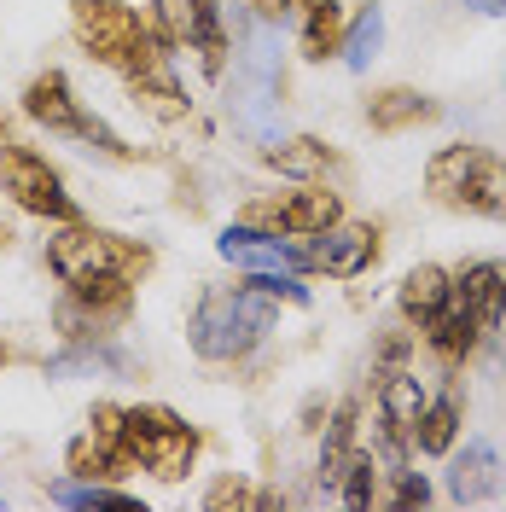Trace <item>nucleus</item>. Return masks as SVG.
I'll return each mask as SVG.
<instances>
[{
    "label": "nucleus",
    "mask_w": 506,
    "mask_h": 512,
    "mask_svg": "<svg viewBox=\"0 0 506 512\" xmlns=\"http://www.w3.org/2000/svg\"><path fill=\"white\" fill-rule=\"evenodd\" d=\"M297 274H245L239 286H216L198 297V309L187 320V338L204 361H245V355L268 338L274 309L303 303V286H291Z\"/></svg>",
    "instance_id": "obj_1"
},
{
    "label": "nucleus",
    "mask_w": 506,
    "mask_h": 512,
    "mask_svg": "<svg viewBox=\"0 0 506 512\" xmlns=\"http://www.w3.org/2000/svg\"><path fill=\"white\" fill-rule=\"evenodd\" d=\"M70 30L88 59L117 76H146V70L169 64V47H163L152 12H134L128 0H70Z\"/></svg>",
    "instance_id": "obj_2"
},
{
    "label": "nucleus",
    "mask_w": 506,
    "mask_h": 512,
    "mask_svg": "<svg viewBox=\"0 0 506 512\" xmlns=\"http://www.w3.org/2000/svg\"><path fill=\"white\" fill-rule=\"evenodd\" d=\"M425 192L448 216H477V222H506V158L489 146H443L425 163Z\"/></svg>",
    "instance_id": "obj_3"
},
{
    "label": "nucleus",
    "mask_w": 506,
    "mask_h": 512,
    "mask_svg": "<svg viewBox=\"0 0 506 512\" xmlns=\"http://www.w3.org/2000/svg\"><path fill=\"white\" fill-rule=\"evenodd\" d=\"M47 268L59 274V286L88 280V274H123L140 286L158 268V251L146 239H123V233H105L94 222H59V233L47 239Z\"/></svg>",
    "instance_id": "obj_4"
},
{
    "label": "nucleus",
    "mask_w": 506,
    "mask_h": 512,
    "mask_svg": "<svg viewBox=\"0 0 506 512\" xmlns=\"http://www.w3.org/2000/svg\"><path fill=\"white\" fill-rule=\"evenodd\" d=\"M123 448L134 454V466L146 472V478L158 483H187L192 466H198V425L175 414V408H163V402H140V408H128L123 414Z\"/></svg>",
    "instance_id": "obj_5"
},
{
    "label": "nucleus",
    "mask_w": 506,
    "mask_h": 512,
    "mask_svg": "<svg viewBox=\"0 0 506 512\" xmlns=\"http://www.w3.org/2000/svg\"><path fill=\"white\" fill-rule=\"evenodd\" d=\"M134 315V280L123 274H88V280H70L53 309V326H59L70 344H105L117 338Z\"/></svg>",
    "instance_id": "obj_6"
},
{
    "label": "nucleus",
    "mask_w": 506,
    "mask_h": 512,
    "mask_svg": "<svg viewBox=\"0 0 506 512\" xmlns=\"http://www.w3.org/2000/svg\"><path fill=\"white\" fill-rule=\"evenodd\" d=\"M332 222H344V198L326 181H297L291 192H268V198L239 204V227L274 233V239H315Z\"/></svg>",
    "instance_id": "obj_7"
},
{
    "label": "nucleus",
    "mask_w": 506,
    "mask_h": 512,
    "mask_svg": "<svg viewBox=\"0 0 506 512\" xmlns=\"http://www.w3.org/2000/svg\"><path fill=\"white\" fill-rule=\"evenodd\" d=\"M152 24H158L169 53H198V70L210 82L227 76V24L216 0H152Z\"/></svg>",
    "instance_id": "obj_8"
},
{
    "label": "nucleus",
    "mask_w": 506,
    "mask_h": 512,
    "mask_svg": "<svg viewBox=\"0 0 506 512\" xmlns=\"http://www.w3.org/2000/svg\"><path fill=\"white\" fill-rule=\"evenodd\" d=\"M0 192L18 204V210H30L41 222H82V210H76V198L64 192L59 169L41 158L35 146H6L0 152Z\"/></svg>",
    "instance_id": "obj_9"
},
{
    "label": "nucleus",
    "mask_w": 506,
    "mask_h": 512,
    "mask_svg": "<svg viewBox=\"0 0 506 512\" xmlns=\"http://www.w3.org/2000/svg\"><path fill=\"white\" fill-rule=\"evenodd\" d=\"M379 256H384L379 222H332L315 239H297V262L315 280H361L367 268H379Z\"/></svg>",
    "instance_id": "obj_10"
},
{
    "label": "nucleus",
    "mask_w": 506,
    "mask_h": 512,
    "mask_svg": "<svg viewBox=\"0 0 506 512\" xmlns=\"http://www.w3.org/2000/svg\"><path fill=\"white\" fill-rule=\"evenodd\" d=\"M18 111L41 123L47 134H64V140H82V123H88V111H82V99L70 94V76L64 70H41L30 76V88L18 99Z\"/></svg>",
    "instance_id": "obj_11"
},
{
    "label": "nucleus",
    "mask_w": 506,
    "mask_h": 512,
    "mask_svg": "<svg viewBox=\"0 0 506 512\" xmlns=\"http://www.w3.org/2000/svg\"><path fill=\"white\" fill-rule=\"evenodd\" d=\"M460 425H466V396H460V379L448 373L443 396H425V408H419V419H413V431H408V448L443 460L460 443Z\"/></svg>",
    "instance_id": "obj_12"
},
{
    "label": "nucleus",
    "mask_w": 506,
    "mask_h": 512,
    "mask_svg": "<svg viewBox=\"0 0 506 512\" xmlns=\"http://www.w3.org/2000/svg\"><path fill=\"white\" fill-rule=\"evenodd\" d=\"M216 251H222L233 268H245V274H303L297 239H274V233H256V227H239V222L216 239Z\"/></svg>",
    "instance_id": "obj_13"
},
{
    "label": "nucleus",
    "mask_w": 506,
    "mask_h": 512,
    "mask_svg": "<svg viewBox=\"0 0 506 512\" xmlns=\"http://www.w3.org/2000/svg\"><path fill=\"white\" fill-rule=\"evenodd\" d=\"M454 303L472 315V326L489 338L506 320V268L501 262H466L454 268Z\"/></svg>",
    "instance_id": "obj_14"
},
{
    "label": "nucleus",
    "mask_w": 506,
    "mask_h": 512,
    "mask_svg": "<svg viewBox=\"0 0 506 512\" xmlns=\"http://www.w3.org/2000/svg\"><path fill=\"white\" fill-rule=\"evenodd\" d=\"M448 297H454V274L437 268V262H419V268L402 274V286H396V309H402V320H408L413 332H425L448 309Z\"/></svg>",
    "instance_id": "obj_15"
},
{
    "label": "nucleus",
    "mask_w": 506,
    "mask_h": 512,
    "mask_svg": "<svg viewBox=\"0 0 506 512\" xmlns=\"http://www.w3.org/2000/svg\"><path fill=\"white\" fill-rule=\"evenodd\" d=\"M134 472H140L134 454L117 443H105V437H94V431H82L76 443L64 448V478H76V483H123Z\"/></svg>",
    "instance_id": "obj_16"
},
{
    "label": "nucleus",
    "mask_w": 506,
    "mask_h": 512,
    "mask_svg": "<svg viewBox=\"0 0 506 512\" xmlns=\"http://www.w3.org/2000/svg\"><path fill=\"white\" fill-rule=\"evenodd\" d=\"M419 338H425V350H431V361H437L443 373H460V367H466V361L477 355V344H483V332L472 326V315H466L454 297H448V309L431 320Z\"/></svg>",
    "instance_id": "obj_17"
},
{
    "label": "nucleus",
    "mask_w": 506,
    "mask_h": 512,
    "mask_svg": "<svg viewBox=\"0 0 506 512\" xmlns=\"http://www.w3.org/2000/svg\"><path fill=\"white\" fill-rule=\"evenodd\" d=\"M443 117L437 99H425L419 88H373L367 94V123L379 134H408V128H425Z\"/></svg>",
    "instance_id": "obj_18"
},
{
    "label": "nucleus",
    "mask_w": 506,
    "mask_h": 512,
    "mask_svg": "<svg viewBox=\"0 0 506 512\" xmlns=\"http://www.w3.org/2000/svg\"><path fill=\"white\" fill-rule=\"evenodd\" d=\"M303 6V59L326 64L344 53V35H349V6L344 0H297Z\"/></svg>",
    "instance_id": "obj_19"
},
{
    "label": "nucleus",
    "mask_w": 506,
    "mask_h": 512,
    "mask_svg": "<svg viewBox=\"0 0 506 512\" xmlns=\"http://www.w3.org/2000/svg\"><path fill=\"white\" fill-rule=\"evenodd\" d=\"M123 88H128V105L146 111L152 123H187L192 99L181 94V82L169 76V64H163V70H146V76H123Z\"/></svg>",
    "instance_id": "obj_20"
},
{
    "label": "nucleus",
    "mask_w": 506,
    "mask_h": 512,
    "mask_svg": "<svg viewBox=\"0 0 506 512\" xmlns=\"http://www.w3.org/2000/svg\"><path fill=\"white\" fill-rule=\"evenodd\" d=\"M262 163L291 175V181H326L338 169V152L315 134H297V140H280V146H262Z\"/></svg>",
    "instance_id": "obj_21"
},
{
    "label": "nucleus",
    "mask_w": 506,
    "mask_h": 512,
    "mask_svg": "<svg viewBox=\"0 0 506 512\" xmlns=\"http://www.w3.org/2000/svg\"><path fill=\"white\" fill-rule=\"evenodd\" d=\"M489 489H495V454L483 443H472L466 460L454 466V501H483Z\"/></svg>",
    "instance_id": "obj_22"
},
{
    "label": "nucleus",
    "mask_w": 506,
    "mask_h": 512,
    "mask_svg": "<svg viewBox=\"0 0 506 512\" xmlns=\"http://www.w3.org/2000/svg\"><path fill=\"white\" fill-rule=\"evenodd\" d=\"M379 53V6L361 0V12H349V35H344V59L349 64H367Z\"/></svg>",
    "instance_id": "obj_23"
},
{
    "label": "nucleus",
    "mask_w": 506,
    "mask_h": 512,
    "mask_svg": "<svg viewBox=\"0 0 506 512\" xmlns=\"http://www.w3.org/2000/svg\"><path fill=\"white\" fill-rule=\"evenodd\" d=\"M245 507H256V489L239 472H227V478H216L204 489V512H245Z\"/></svg>",
    "instance_id": "obj_24"
},
{
    "label": "nucleus",
    "mask_w": 506,
    "mask_h": 512,
    "mask_svg": "<svg viewBox=\"0 0 506 512\" xmlns=\"http://www.w3.org/2000/svg\"><path fill=\"white\" fill-rule=\"evenodd\" d=\"M396 367H413V326H408V332H390V338H379V350H373V379L396 373Z\"/></svg>",
    "instance_id": "obj_25"
},
{
    "label": "nucleus",
    "mask_w": 506,
    "mask_h": 512,
    "mask_svg": "<svg viewBox=\"0 0 506 512\" xmlns=\"http://www.w3.org/2000/svg\"><path fill=\"white\" fill-rule=\"evenodd\" d=\"M291 6H297V0H251V12H256V18H268V24H274V18H285Z\"/></svg>",
    "instance_id": "obj_26"
},
{
    "label": "nucleus",
    "mask_w": 506,
    "mask_h": 512,
    "mask_svg": "<svg viewBox=\"0 0 506 512\" xmlns=\"http://www.w3.org/2000/svg\"><path fill=\"white\" fill-rule=\"evenodd\" d=\"M6 146H18V128H12V117H6V111H0V152H6Z\"/></svg>",
    "instance_id": "obj_27"
},
{
    "label": "nucleus",
    "mask_w": 506,
    "mask_h": 512,
    "mask_svg": "<svg viewBox=\"0 0 506 512\" xmlns=\"http://www.w3.org/2000/svg\"><path fill=\"white\" fill-rule=\"evenodd\" d=\"M12 239H18V233H12V227H6V222H0V256H6V251H12Z\"/></svg>",
    "instance_id": "obj_28"
},
{
    "label": "nucleus",
    "mask_w": 506,
    "mask_h": 512,
    "mask_svg": "<svg viewBox=\"0 0 506 512\" xmlns=\"http://www.w3.org/2000/svg\"><path fill=\"white\" fill-rule=\"evenodd\" d=\"M472 6H483V12H506V0H472Z\"/></svg>",
    "instance_id": "obj_29"
},
{
    "label": "nucleus",
    "mask_w": 506,
    "mask_h": 512,
    "mask_svg": "<svg viewBox=\"0 0 506 512\" xmlns=\"http://www.w3.org/2000/svg\"><path fill=\"white\" fill-rule=\"evenodd\" d=\"M6 361H12V350H6V338H0V367H6Z\"/></svg>",
    "instance_id": "obj_30"
}]
</instances>
